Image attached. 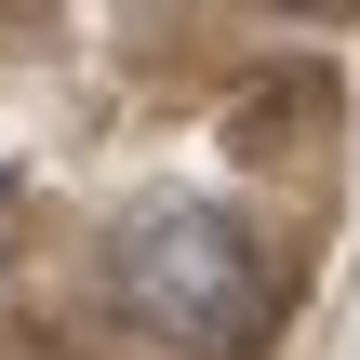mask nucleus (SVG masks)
<instances>
[{"instance_id": "1", "label": "nucleus", "mask_w": 360, "mask_h": 360, "mask_svg": "<svg viewBox=\"0 0 360 360\" xmlns=\"http://www.w3.org/2000/svg\"><path fill=\"white\" fill-rule=\"evenodd\" d=\"M120 321L160 334V347H254L267 267H254L240 214H214V200H134V227H120Z\"/></svg>"}]
</instances>
